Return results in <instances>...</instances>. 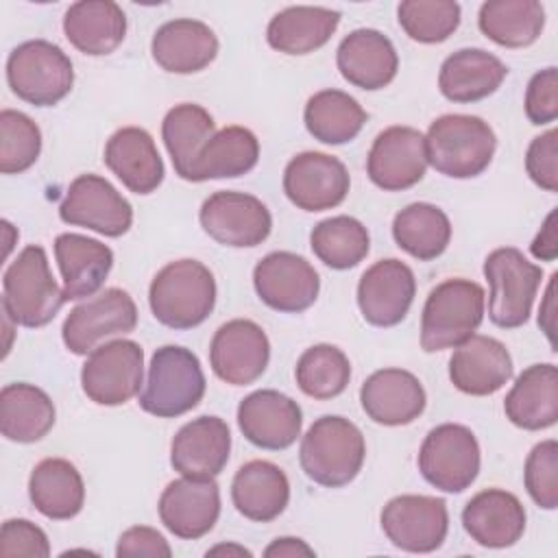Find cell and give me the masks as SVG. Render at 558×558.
I'll return each mask as SVG.
<instances>
[{"mask_svg":"<svg viewBox=\"0 0 558 558\" xmlns=\"http://www.w3.org/2000/svg\"><path fill=\"white\" fill-rule=\"evenodd\" d=\"M525 170L530 179L547 190H558V131L549 129L547 133L534 137L525 153Z\"/></svg>","mask_w":558,"mask_h":558,"instance_id":"obj_49","label":"cell"},{"mask_svg":"<svg viewBox=\"0 0 558 558\" xmlns=\"http://www.w3.org/2000/svg\"><path fill=\"white\" fill-rule=\"evenodd\" d=\"M340 24V13L327 7H288L266 28L268 46L283 54H307L325 46Z\"/></svg>","mask_w":558,"mask_h":558,"instance_id":"obj_35","label":"cell"},{"mask_svg":"<svg viewBox=\"0 0 558 558\" xmlns=\"http://www.w3.org/2000/svg\"><path fill=\"white\" fill-rule=\"evenodd\" d=\"M159 519L183 541L205 536L220 517V490L214 477H179L159 497Z\"/></svg>","mask_w":558,"mask_h":558,"instance_id":"obj_21","label":"cell"},{"mask_svg":"<svg viewBox=\"0 0 558 558\" xmlns=\"http://www.w3.org/2000/svg\"><path fill=\"white\" fill-rule=\"evenodd\" d=\"M28 495L37 512L54 521H65L83 510L85 484L70 460L46 458L31 471Z\"/></svg>","mask_w":558,"mask_h":558,"instance_id":"obj_34","label":"cell"},{"mask_svg":"<svg viewBox=\"0 0 558 558\" xmlns=\"http://www.w3.org/2000/svg\"><path fill=\"white\" fill-rule=\"evenodd\" d=\"M7 81L20 100L35 107H52L70 94L74 70L70 57L57 44L31 39L11 50Z\"/></svg>","mask_w":558,"mask_h":558,"instance_id":"obj_7","label":"cell"},{"mask_svg":"<svg viewBox=\"0 0 558 558\" xmlns=\"http://www.w3.org/2000/svg\"><path fill=\"white\" fill-rule=\"evenodd\" d=\"M0 556H28V558H48L50 543L46 532L28 519H9L0 530Z\"/></svg>","mask_w":558,"mask_h":558,"instance_id":"obj_47","label":"cell"},{"mask_svg":"<svg viewBox=\"0 0 558 558\" xmlns=\"http://www.w3.org/2000/svg\"><path fill=\"white\" fill-rule=\"evenodd\" d=\"M231 499L242 517L257 523L275 521L290 501L288 475L268 460H251L238 469Z\"/></svg>","mask_w":558,"mask_h":558,"instance_id":"obj_32","label":"cell"},{"mask_svg":"<svg viewBox=\"0 0 558 558\" xmlns=\"http://www.w3.org/2000/svg\"><path fill=\"white\" fill-rule=\"evenodd\" d=\"M68 41L83 54L102 57L113 52L126 35V15L111 0H81L63 15Z\"/></svg>","mask_w":558,"mask_h":558,"instance_id":"obj_33","label":"cell"},{"mask_svg":"<svg viewBox=\"0 0 558 558\" xmlns=\"http://www.w3.org/2000/svg\"><path fill=\"white\" fill-rule=\"evenodd\" d=\"M418 471L427 484L442 493L466 490L480 473L475 434L460 423L436 425L421 445Z\"/></svg>","mask_w":558,"mask_h":558,"instance_id":"obj_9","label":"cell"},{"mask_svg":"<svg viewBox=\"0 0 558 558\" xmlns=\"http://www.w3.org/2000/svg\"><path fill=\"white\" fill-rule=\"evenodd\" d=\"M336 63L347 83L366 92L390 85L399 70V57L392 41L375 28H357L349 33L336 50Z\"/></svg>","mask_w":558,"mask_h":558,"instance_id":"obj_26","label":"cell"},{"mask_svg":"<svg viewBox=\"0 0 558 558\" xmlns=\"http://www.w3.org/2000/svg\"><path fill=\"white\" fill-rule=\"evenodd\" d=\"M497 137L488 122L477 116L447 113L436 118L425 135L427 163L451 179L482 174L495 155Z\"/></svg>","mask_w":558,"mask_h":558,"instance_id":"obj_3","label":"cell"},{"mask_svg":"<svg viewBox=\"0 0 558 558\" xmlns=\"http://www.w3.org/2000/svg\"><path fill=\"white\" fill-rule=\"evenodd\" d=\"M41 153V131L22 111H0V172L22 174Z\"/></svg>","mask_w":558,"mask_h":558,"instance_id":"obj_45","label":"cell"},{"mask_svg":"<svg viewBox=\"0 0 558 558\" xmlns=\"http://www.w3.org/2000/svg\"><path fill=\"white\" fill-rule=\"evenodd\" d=\"M266 558H294V556H314V549L294 536H281L275 538L266 549H264Z\"/></svg>","mask_w":558,"mask_h":558,"instance_id":"obj_53","label":"cell"},{"mask_svg":"<svg viewBox=\"0 0 558 558\" xmlns=\"http://www.w3.org/2000/svg\"><path fill=\"white\" fill-rule=\"evenodd\" d=\"M54 425L52 399L33 384H7L0 390V432L13 442H37Z\"/></svg>","mask_w":558,"mask_h":558,"instance_id":"obj_36","label":"cell"},{"mask_svg":"<svg viewBox=\"0 0 558 558\" xmlns=\"http://www.w3.org/2000/svg\"><path fill=\"white\" fill-rule=\"evenodd\" d=\"M253 286L259 301L270 310L299 314L318 299L320 279L305 257L290 251H272L257 262Z\"/></svg>","mask_w":558,"mask_h":558,"instance_id":"obj_15","label":"cell"},{"mask_svg":"<svg viewBox=\"0 0 558 558\" xmlns=\"http://www.w3.org/2000/svg\"><path fill=\"white\" fill-rule=\"evenodd\" d=\"M294 377L303 395L325 401L344 392L351 379V364L342 349L333 344H314L299 357Z\"/></svg>","mask_w":558,"mask_h":558,"instance_id":"obj_43","label":"cell"},{"mask_svg":"<svg viewBox=\"0 0 558 558\" xmlns=\"http://www.w3.org/2000/svg\"><path fill=\"white\" fill-rule=\"evenodd\" d=\"M116 556L118 558H129V556L170 558L172 549H170L168 541L155 527L133 525L120 534L118 545H116Z\"/></svg>","mask_w":558,"mask_h":558,"instance_id":"obj_50","label":"cell"},{"mask_svg":"<svg viewBox=\"0 0 558 558\" xmlns=\"http://www.w3.org/2000/svg\"><path fill=\"white\" fill-rule=\"evenodd\" d=\"M506 76V63L493 52L482 48H462L442 61L438 87L451 102H477L495 94Z\"/></svg>","mask_w":558,"mask_h":558,"instance_id":"obj_30","label":"cell"},{"mask_svg":"<svg viewBox=\"0 0 558 558\" xmlns=\"http://www.w3.org/2000/svg\"><path fill=\"white\" fill-rule=\"evenodd\" d=\"M216 133V122L207 109L194 102L172 107L161 122V140L172 159L174 172L190 181L194 161L205 142Z\"/></svg>","mask_w":558,"mask_h":558,"instance_id":"obj_41","label":"cell"},{"mask_svg":"<svg viewBox=\"0 0 558 558\" xmlns=\"http://www.w3.org/2000/svg\"><path fill=\"white\" fill-rule=\"evenodd\" d=\"M480 31L506 48L534 44L545 26V9L538 0H488L477 13Z\"/></svg>","mask_w":558,"mask_h":558,"instance_id":"obj_38","label":"cell"},{"mask_svg":"<svg viewBox=\"0 0 558 558\" xmlns=\"http://www.w3.org/2000/svg\"><path fill=\"white\" fill-rule=\"evenodd\" d=\"M381 530L395 547L410 554H429L447 538V504L429 495L392 497L381 510Z\"/></svg>","mask_w":558,"mask_h":558,"instance_id":"obj_14","label":"cell"},{"mask_svg":"<svg viewBox=\"0 0 558 558\" xmlns=\"http://www.w3.org/2000/svg\"><path fill=\"white\" fill-rule=\"evenodd\" d=\"M366 458V442L355 423L344 416H320L305 432L299 449L303 473L325 486L340 488L357 477Z\"/></svg>","mask_w":558,"mask_h":558,"instance_id":"obj_2","label":"cell"},{"mask_svg":"<svg viewBox=\"0 0 558 558\" xmlns=\"http://www.w3.org/2000/svg\"><path fill=\"white\" fill-rule=\"evenodd\" d=\"M462 527L477 545L504 549L523 536L525 508L517 495L501 488H486L466 501Z\"/></svg>","mask_w":558,"mask_h":558,"instance_id":"obj_25","label":"cell"},{"mask_svg":"<svg viewBox=\"0 0 558 558\" xmlns=\"http://www.w3.org/2000/svg\"><path fill=\"white\" fill-rule=\"evenodd\" d=\"M231 432L220 416L185 423L170 445V464L185 477H216L229 462Z\"/></svg>","mask_w":558,"mask_h":558,"instance_id":"obj_23","label":"cell"},{"mask_svg":"<svg viewBox=\"0 0 558 558\" xmlns=\"http://www.w3.org/2000/svg\"><path fill=\"white\" fill-rule=\"evenodd\" d=\"M530 251L541 262H554L558 255V238H556V209H551L530 244Z\"/></svg>","mask_w":558,"mask_h":558,"instance_id":"obj_51","label":"cell"},{"mask_svg":"<svg viewBox=\"0 0 558 558\" xmlns=\"http://www.w3.org/2000/svg\"><path fill=\"white\" fill-rule=\"evenodd\" d=\"M259 159V142L244 126H225L216 131L201 148L192 179L194 183L209 179H235L251 172Z\"/></svg>","mask_w":558,"mask_h":558,"instance_id":"obj_37","label":"cell"},{"mask_svg":"<svg viewBox=\"0 0 558 558\" xmlns=\"http://www.w3.org/2000/svg\"><path fill=\"white\" fill-rule=\"evenodd\" d=\"M153 316L170 329H192L205 323L216 305V279L198 259L166 264L150 281Z\"/></svg>","mask_w":558,"mask_h":558,"instance_id":"obj_1","label":"cell"},{"mask_svg":"<svg viewBox=\"0 0 558 558\" xmlns=\"http://www.w3.org/2000/svg\"><path fill=\"white\" fill-rule=\"evenodd\" d=\"M137 325V305L122 288L105 292L78 303L63 320L61 336L68 351L89 355L102 340L131 333Z\"/></svg>","mask_w":558,"mask_h":558,"instance_id":"obj_11","label":"cell"},{"mask_svg":"<svg viewBox=\"0 0 558 558\" xmlns=\"http://www.w3.org/2000/svg\"><path fill=\"white\" fill-rule=\"evenodd\" d=\"M203 231L222 246L251 248L262 244L272 229L268 207L253 194L220 190L201 205Z\"/></svg>","mask_w":558,"mask_h":558,"instance_id":"obj_12","label":"cell"},{"mask_svg":"<svg viewBox=\"0 0 558 558\" xmlns=\"http://www.w3.org/2000/svg\"><path fill=\"white\" fill-rule=\"evenodd\" d=\"M484 288L471 279H447L432 288L421 316L425 353L456 349L484 320Z\"/></svg>","mask_w":558,"mask_h":558,"instance_id":"obj_5","label":"cell"},{"mask_svg":"<svg viewBox=\"0 0 558 558\" xmlns=\"http://www.w3.org/2000/svg\"><path fill=\"white\" fill-rule=\"evenodd\" d=\"M59 218L65 225L120 238L133 225V207L105 177L81 174L70 183L59 205Z\"/></svg>","mask_w":558,"mask_h":558,"instance_id":"obj_13","label":"cell"},{"mask_svg":"<svg viewBox=\"0 0 558 558\" xmlns=\"http://www.w3.org/2000/svg\"><path fill=\"white\" fill-rule=\"evenodd\" d=\"M366 416L386 427L408 425L425 410L427 397L416 375L403 368H381L366 377L360 388Z\"/></svg>","mask_w":558,"mask_h":558,"instance_id":"obj_22","label":"cell"},{"mask_svg":"<svg viewBox=\"0 0 558 558\" xmlns=\"http://www.w3.org/2000/svg\"><path fill=\"white\" fill-rule=\"evenodd\" d=\"M54 257L63 279L65 301L94 296L113 266V251L81 233H61L54 240Z\"/></svg>","mask_w":558,"mask_h":558,"instance_id":"obj_29","label":"cell"},{"mask_svg":"<svg viewBox=\"0 0 558 558\" xmlns=\"http://www.w3.org/2000/svg\"><path fill=\"white\" fill-rule=\"evenodd\" d=\"M144 379V349L135 340H111L96 347L81 371V386L98 405H122L131 401Z\"/></svg>","mask_w":558,"mask_h":558,"instance_id":"obj_10","label":"cell"},{"mask_svg":"<svg viewBox=\"0 0 558 558\" xmlns=\"http://www.w3.org/2000/svg\"><path fill=\"white\" fill-rule=\"evenodd\" d=\"M510 377L512 357L506 344L490 336L473 333L456 347L449 360V379L464 395H493L504 388Z\"/></svg>","mask_w":558,"mask_h":558,"instance_id":"obj_24","label":"cell"},{"mask_svg":"<svg viewBox=\"0 0 558 558\" xmlns=\"http://www.w3.org/2000/svg\"><path fill=\"white\" fill-rule=\"evenodd\" d=\"M460 4L453 0H405L397 7L403 33L418 44H440L460 26Z\"/></svg>","mask_w":558,"mask_h":558,"instance_id":"obj_44","label":"cell"},{"mask_svg":"<svg viewBox=\"0 0 558 558\" xmlns=\"http://www.w3.org/2000/svg\"><path fill=\"white\" fill-rule=\"evenodd\" d=\"M525 490L543 510L558 506V442L554 438L532 447L523 469Z\"/></svg>","mask_w":558,"mask_h":558,"instance_id":"obj_46","label":"cell"},{"mask_svg":"<svg viewBox=\"0 0 558 558\" xmlns=\"http://www.w3.org/2000/svg\"><path fill=\"white\" fill-rule=\"evenodd\" d=\"M150 52L161 70L172 74H194L216 59L218 37L205 22L179 17L155 31Z\"/></svg>","mask_w":558,"mask_h":558,"instance_id":"obj_27","label":"cell"},{"mask_svg":"<svg viewBox=\"0 0 558 558\" xmlns=\"http://www.w3.org/2000/svg\"><path fill=\"white\" fill-rule=\"evenodd\" d=\"M556 279H558V275L554 272V275L549 277V286H547L545 299H543L541 310H538V325H541V329L545 331V336H547L551 349L556 347V340H554V331H556V296H554Z\"/></svg>","mask_w":558,"mask_h":558,"instance_id":"obj_52","label":"cell"},{"mask_svg":"<svg viewBox=\"0 0 558 558\" xmlns=\"http://www.w3.org/2000/svg\"><path fill=\"white\" fill-rule=\"evenodd\" d=\"M63 288L57 286L48 255L39 244H28L9 264L2 277V312L22 327H44L63 307Z\"/></svg>","mask_w":558,"mask_h":558,"instance_id":"obj_4","label":"cell"},{"mask_svg":"<svg viewBox=\"0 0 558 558\" xmlns=\"http://www.w3.org/2000/svg\"><path fill=\"white\" fill-rule=\"evenodd\" d=\"M508 421L521 429L538 432L558 421V371L554 364L527 366L504 399Z\"/></svg>","mask_w":558,"mask_h":558,"instance_id":"obj_31","label":"cell"},{"mask_svg":"<svg viewBox=\"0 0 558 558\" xmlns=\"http://www.w3.org/2000/svg\"><path fill=\"white\" fill-rule=\"evenodd\" d=\"M301 425L299 403L279 390H255L238 405V427L259 449H288L301 436Z\"/></svg>","mask_w":558,"mask_h":558,"instance_id":"obj_20","label":"cell"},{"mask_svg":"<svg viewBox=\"0 0 558 558\" xmlns=\"http://www.w3.org/2000/svg\"><path fill=\"white\" fill-rule=\"evenodd\" d=\"M218 554H235V556H251L248 549L240 547V545H216L207 551V556H218Z\"/></svg>","mask_w":558,"mask_h":558,"instance_id":"obj_54","label":"cell"},{"mask_svg":"<svg viewBox=\"0 0 558 558\" xmlns=\"http://www.w3.org/2000/svg\"><path fill=\"white\" fill-rule=\"evenodd\" d=\"M310 246L325 266L349 270L368 255L371 238L357 218L331 216L312 229Z\"/></svg>","mask_w":558,"mask_h":558,"instance_id":"obj_42","label":"cell"},{"mask_svg":"<svg viewBox=\"0 0 558 558\" xmlns=\"http://www.w3.org/2000/svg\"><path fill=\"white\" fill-rule=\"evenodd\" d=\"M205 373L198 357L179 344L159 347L148 366L140 408L159 418H177L194 410L205 395Z\"/></svg>","mask_w":558,"mask_h":558,"instance_id":"obj_6","label":"cell"},{"mask_svg":"<svg viewBox=\"0 0 558 558\" xmlns=\"http://www.w3.org/2000/svg\"><path fill=\"white\" fill-rule=\"evenodd\" d=\"M525 116L532 124H549L558 118V70L554 65L536 72L525 89Z\"/></svg>","mask_w":558,"mask_h":558,"instance_id":"obj_48","label":"cell"},{"mask_svg":"<svg viewBox=\"0 0 558 558\" xmlns=\"http://www.w3.org/2000/svg\"><path fill=\"white\" fill-rule=\"evenodd\" d=\"M268 360V336L248 318L227 320L216 329L209 344V364L214 375L231 386H248L259 379Z\"/></svg>","mask_w":558,"mask_h":558,"instance_id":"obj_16","label":"cell"},{"mask_svg":"<svg viewBox=\"0 0 558 558\" xmlns=\"http://www.w3.org/2000/svg\"><path fill=\"white\" fill-rule=\"evenodd\" d=\"M427 170L425 135L412 126H388L366 157L368 179L384 192H403L416 185Z\"/></svg>","mask_w":558,"mask_h":558,"instance_id":"obj_18","label":"cell"},{"mask_svg":"<svg viewBox=\"0 0 558 558\" xmlns=\"http://www.w3.org/2000/svg\"><path fill=\"white\" fill-rule=\"evenodd\" d=\"M107 168L133 194H150L163 181V161L148 131L140 126L118 129L105 146Z\"/></svg>","mask_w":558,"mask_h":558,"instance_id":"obj_28","label":"cell"},{"mask_svg":"<svg viewBox=\"0 0 558 558\" xmlns=\"http://www.w3.org/2000/svg\"><path fill=\"white\" fill-rule=\"evenodd\" d=\"M347 166L327 153L305 150L294 155L283 170V192L303 211L338 207L349 194Z\"/></svg>","mask_w":558,"mask_h":558,"instance_id":"obj_17","label":"cell"},{"mask_svg":"<svg viewBox=\"0 0 558 558\" xmlns=\"http://www.w3.org/2000/svg\"><path fill=\"white\" fill-rule=\"evenodd\" d=\"M303 122L314 140L338 146L357 137L366 122V111L347 92L323 89L307 100Z\"/></svg>","mask_w":558,"mask_h":558,"instance_id":"obj_40","label":"cell"},{"mask_svg":"<svg viewBox=\"0 0 558 558\" xmlns=\"http://www.w3.org/2000/svg\"><path fill=\"white\" fill-rule=\"evenodd\" d=\"M416 279L408 264L388 257L364 270L357 283V305L373 327L399 325L414 301Z\"/></svg>","mask_w":558,"mask_h":558,"instance_id":"obj_19","label":"cell"},{"mask_svg":"<svg viewBox=\"0 0 558 558\" xmlns=\"http://www.w3.org/2000/svg\"><path fill=\"white\" fill-rule=\"evenodd\" d=\"M484 277L490 286V323L501 329H517L525 325L543 281V268L532 264L519 248L501 246L484 259Z\"/></svg>","mask_w":558,"mask_h":558,"instance_id":"obj_8","label":"cell"},{"mask_svg":"<svg viewBox=\"0 0 558 558\" xmlns=\"http://www.w3.org/2000/svg\"><path fill=\"white\" fill-rule=\"evenodd\" d=\"M392 238L408 255L418 262H432L447 251L451 222L440 207L432 203H412L395 216Z\"/></svg>","mask_w":558,"mask_h":558,"instance_id":"obj_39","label":"cell"}]
</instances>
